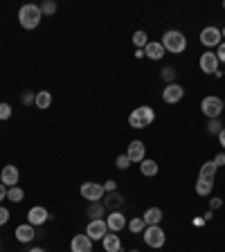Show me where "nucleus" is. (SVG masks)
I'll return each instance as SVG.
<instances>
[{"label":"nucleus","instance_id":"1","mask_svg":"<svg viewBox=\"0 0 225 252\" xmlns=\"http://www.w3.org/2000/svg\"><path fill=\"white\" fill-rule=\"evenodd\" d=\"M214 178H216V167L214 162H203V167H200L198 171V178H196V194L198 196H210L212 191H214Z\"/></svg>","mask_w":225,"mask_h":252},{"label":"nucleus","instance_id":"2","mask_svg":"<svg viewBox=\"0 0 225 252\" xmlns=\"http://www.w3.org/2000/svg\"><path fill=\"white\" fill-rule=\"evenodd\" d=\"M156 122V110L151 106H137V108L131 110V115H129V126L135 128V131H142V128H147Z\"/></svg>","mask_w":225,"mask_h":252},{"label":"nucleus","instance_id":"3","mask_svg":"<svg viewBox=\"0 0 225 252\" xmlns=\"http://www.w3.org/2000/svg\"><path fill=\"white\" fill-rule=\"evenodd\" d=\"M41 7L38 5H32V2H27V5H23L21 9H18V23H21L23 30H36L38 25H41Z\"/></svg>","mask_w":225,"mask_h":252},{"label":"nucleus","instance_id":"4","mask_svg":"<svg viewBox=\"0 0 225 252\" xmlns=\"http://www.w3.org/2000/svg\"><path fill=\"white\" fill-rule=\"evenodd\" d=\"M160 43H162V47L171 54H183L185 50H187V36L178 30H167L162 34V41Z\"/></svg>","mask_w":225,"mask_h":252},{"label":"nucleus","instance_id":"5","mask_svg":"<svg viewBox=\"0 0 225 252\" xmlns=\"http://www.w3.org/2000/svg\"><path fill=\"white\" fill-rule=\"evenodd\" d=\"M142 239H144V243H147L149 248L160 250V248L167 243V232H164L160 225H147V230L142 232Z\"/></svg>","mask_w":225,"mask_h":252},{"label":"nucleus","instance_id":"6","mask_svg":"<svg viewBox=\"0 0 225 252\" xmlns=\"http://www.w3.org/2000/svg\"><path fill=\"white\" fill-rule=\"evenodd\" d=\"M200 110H203V115L207 117V120H216V117H221V113H223V99L216 97V94H207V97H203V101H200Z\"/></svg>","mask_w":225,"mask_h":252},{"label":"nucleus","instance_id":"7","mask_svg":"<svg viewBox=\"0 0 225 252\" xmlns=\"http://www.w3.org/2000/svg\"><path fill=\"white\" fill-rule=\"evenodd\" d=\"M79 194H81V198H86L88 203H97V200L104 198V185L99 183H93V180H88V183L81 185V189H79Z\"/></svg>","mask_w":225,"mask_h":252},{"label":"nucleus","instance_id":"8","mask_svg":"<svg viewBox=\"0 0 225 252\" xmlns=\"http://www.w3.org/2000/svg\"><path fill=\"white\" fill-rule=\"evenodd\" d=\"M86 234H88L93 241H101V239L108 234V225H106V219L88 220V225H86Z\"/></svg>","mask_w":225,"mask_h":252},{"label":"nucleus","instance_id":"9","mask_svg":"<svg viewBox=\"0 0 225 252\" xmlns=\"http://www.w3.org/2000/svg\"><path fill=\"white\" fill-rule=\"evenodd\" d=\"M221 38H223V36H221V30H219V27L207 25V27H203L198 41L203 43L205 47H219L221 45Z\"/></svg>","mask_w":225,"mask_h":252},{"label":"nucleus","instance_id":"10","mask_svg":"<svg viewBox=\"0 0 225 252\" xmlns=\"http://www.w3.org/2000/svg\"><path fill=\"white\" fill-rule=\"evenodd\" d=\"M198 65H200V72L203 74H216L219 72V57H216V52H203L200 54V61H198Z\"/></svg>","mask_w":225,"mask_h":252},{"label":"nucleus","instance_id":"11","mask_svg":"<svg viewBox=\"0 0 225 252\" xmlns=\"http://www.w3.org/2000/svg\"><path fill=\"white\" fill-rule=\"evenodd\" d=\"M47 220H50V212H47L45 207H41V205L30 207V212H27V223H30V225L41 227V225H45Z\"/></svg>","mask_w":225,"mask_h":252},{"label":"nucleus","instance_id":"12","mask_svg":"<svg viewBox=\"0 0 225 252\" xmlns=\"http://www.w3.org/2000/svg\"><path fill=\"white\" fill-rule=\"evenodd\" d=\"M185 97V88L180 84H167L164 86V90H162V101L164 104H178L180 99Z\"/></svg>","mask_w":225,"mask_h":252},{"label":"nucleus","instance_id":"13","mask_svg":"<svg viewBox=\"0 0 225 252\" xmlns=\"http://www.w3.org/2000/svg\"><path fill=\"white\" fill-rule=\"evenodd\" d=\"M18 178H21V173H18V167H16V164H7V167H2V171H0V183L5 185L7 189L16 187V185H18Z\"/></svg>","mask_w":225,"mask_h":252},{"label":"nucleus","instance_id":"14","mask_svg":"<svg viewBox=\"0 0 225 252\" xmlns=\"http://www.w3.org/2000/svg\"><path fill=\"white\" fill-rule=\"evenodd\" d=\"M126 223H129V220H126V216L122 214L120 210L117 212H108V216H106V225H108V232H122L126 227Z\"/></svg>","mask_w":225,"mask_h":252},{"label":"nucleus","instance_id":"15","mask_svg":"<svg viewBox=\"0 0 225 252\" xmlns=\"http://www.w3.org/2000/svg\"><path fill=\"white\" fill-rule=\"evenodd\" d=\"M126 156L131 158V162H142L147 158V147L142 140H131L129 149H126Z\"/></svg>","mask_w":225,"mask_h":252},{"label":"nucleus","instance_id":"16","mask_svg":"<svg viewBox=\"0 0 225 252\" xmlns=\"http://www.w3.org/2000/svg\"><path fill=\"white\" fill-rule=\"evenodd\" d=\"M70 252H93V239L88 234H77L70 241Z\"/></svg>","mask_w":225,"mask_h":252},{"label":"nucleus","instance_id":"17","mask_svg":"<svg viewBox=\"0 0 225 252\" xmlns=\"http://www.w3.org/2000/svg\"><path fill=\"white\" fill-rule=\"evenodd\" d=\"M14 236L18 243H32L34 236H36V230H34V225H30V223H23V225H18L14 230Z\"/></svg>","mask_w":225,"mask_h":252},{"label":"nucleus","instance_id":"18","mask_svg":"<svg viewBox=\"0 0 225 252\" xmlns=\"http://www.w3.org/2000/svg\"><path fill=\"white\" fill-rule=\"evenodd\" d=\"M164 54H167V50L162 47V43L160 41H149L147 47H144V57H149L151 61H160Z\"/></svg>","mask_w":225,"mask_h":252},{"label":"nucleus","instance_id":"19","mask_svg":"<svg viewBox=\"0 0 225 252\" xmlns=\"http://www.w3.org/2000/svg\"><path fill=\"white\" fill-rule=\"evenodd\" d=\"M101 203H104V207L108 212H117L122 207V203H124V198L120 196V191H108V194H104Z\"/></svg>","mask_w":225,"mask_h":252},{"label":"nucleus","instance_id":"20","mask_svg":"<svg viewBox=\"0 0 225 252\" xmlns=\"http://www.w3.org/2000/svg\"><path fill=\"white\" fill-rule=\"evenodd\" d=\"M101 246H104L106 252H122V239L115 232H108V234L101 239Z\"/></svg>","mask_w":225,"mask_h":252},{"label":"nucleus","instance_id":"21","mask_svg":"<svg viewBox=\"0 0 225 252\" xmlns=\"http://www.w3.org/2000/svg\"><path fill=\"white\" fill-rule=\"evenodd\" d=\"M142 219H144L147 225H160L164 216H162V210H160V207H149V210L142 214Z\"/></svg>","mask_w":225,"mask_h":252},{"label":"nucleus","instance_id":"22","mask_svg":"<svg viewBox=\"0 0 225 252\" xmlns=\"http://www.w3.org/2000/svg\"><path fill=\"white\" fill-rule=\"evenodd\" d=\"M34 106L41 110H47L52 106V93L50 90H38L36 93V99H34Z\"/></svg>","mask_w":225,"mask_h":252},{"label":"nucleus","instance_id":"23","mask_svg":"<svg viewBox=\"0 0 225 252\" xmlns=\"http://www.w3.org/2000/svg\"><path fill=\"white\" fill-rule=\"evenodd\" d=\"M140 171H142V176L151 178V176H156V173L160 171V167H158L156 160H151V158H144V160L140 162Z\"/></svg>","mask_w":225,"mask_h":252},{"label":"nucleus","instance_id":"24","mask_svg":"<svg viewBox=\"0 0 225 252\" xmlns=\"http://www.w3.org/2000/svg\"><path fill=\"white\" fill-rule=\"evenodd\" d=\"M86 214L90 216V220H95V219H101V216L106 214V207H104V203L101 200H97V203H88V212Z\"/></svg>","mask_w":225,"mask_h":252},{"label":"nucleus","instance_id":"25","mask_svg":"<svg viewBox=\"0 0 225 252\" xmlns=\"http://www.w3.org/2000/svg\"><path fill=\"white\" fill-rule=\"evenodd\" d=\"M126 230L133 232V234H142V232L147 230V223H144L142 216H135V219H131L129 223H126Z\"/></svg>","mask_w":225,"mask_h":252},{"label":"nucleus","instance_id":"26","mask_svg":"<svg viewBox=\"0 0 225 252\" xmlns=\"http://www.w3.org/2000/svg\"><path fill=\"white\" fill-rule=\"evenodd\" d=\"M7 200H11V203H21V200H25V191H23V187H9L7 189Z\"/></svg>","mask_w":225,"mask_h":252},{"label":"nucleus","instance_id":"27","mask_svg":"<svg viewBox=\"0 0 225 252\" xmlns=\"http://www.w3.org/2000/svg\"><path fill=\"white\" fill-rule=\"evenodd\" d=\"M149 43V36L144 30H137L135 34H133V45H135V50H144Z\"/></svg>","mask_w":225,"mask_h":252},{"label":"nucleus","instance_id":"28","mask_svg":"<svg viewBox=\"0 0 225 252\" xmlns=\"http://www.w3.org/2000/svg\"><path fill=\"white\" fill-rule=\"evenodd\" d=\"M160 77H162L164 84H173V79H176V68H173V65H164V68L160 70Z\"/></svg>","mask_w":225,"mask_h":252},{"label":"nucleus","instance_id":"29","mask_svg":"<svg viewBox=\"0 0 225 252\" xmlns=\"http://www.w3.org/2000/svg\"><path fill=\"white\" fill-rule=\"evenodd\" d=\"M221 131H223V122H221V117L207 122V133H212V135H219Z\"/></svg>","mask_w":225,"mask_h":252},{"label":"nucleus","instance_id":"30","mask_svg":"<svg viewBox=\"0 0 225 252\" xmlns=\"http://www.w3.org/2000/svg\"><path fill=\"white\" fill-rule=\"evenodd\" d=\"M41 14L43 16H52V14H57V2H52V0H45V2H41Z\"/></svg>","mask_w":225,"mask_h":252},{"label":"nucleus","instance_id":"31","mask_svg":"<svg viewBox=\"0 0 225 252\" xmlns=\"http://www.w3.org/2000/svg\"><path fill=\"white\" fill-rule=\"evenodd\" d=\"M115 164H117V169H122V171H126V169L131 167V158L126 156V153H122V156H117V160H115Z\"/></svg>","mask_w":225,"mask_h":252},{"label":"nucleus","instance_id":"32","mask_svg":"<svg viewBox=\"0 0 225 252\" xmlns=\"http://www.w3.org/2000/svg\"><path fill=\"white\" fill-rule=\"evenodd\" d=\"M34 99H36V93H32V90H25V93L21 94L23 106H34Z\"/></svg>","mask_w":225,"mask_h":252},{"label":"nucleus","instance_id":"33","mask_svg":"<svg viewBox=\"0 0 225 252\" xmlns=\"http://www.w3.org/2000/svg\"><path fill=\"white\" fill-rule=\"evenodd\" d=\"M11 113H14V108H11V104H0V122H5L11 117Z\"/></svg>","mask_w":225,"mask_h":252},{"label":"nucleus","instance_id":"34","mask_svg":"<svg viewBox=\"0 0 225 252\" xmlns=\"http://www.w3.org/2000/svg\"><path fill=\"white\" fill-rule=\"evenodd\" d=\"M9 219H11L9 210H7V207H2V205H0V225H7V223H9Z\"/></svg>","mask_w":225,"mask_h":252},{"label":"nucleus","instance_id":"35","mask_svg":"<svg viewBox=\"0 0 225 252\" xmlns=\"http://www.w3.org/2000/svg\"><path fill=\"white\" fill-rule=\"evenodd\" d=\"M216 57H219V63H225V41H221L219 50H216Z\"/></svg>","mask_w":225,"mask_h":252},{"label":"nucleus","instance_id":"36","mask_svg":"<svg viewBox=\"0 0 225 252\" xmlns=\"http://www.w3.org/2000/svg\"><path fill=\"white\" fill-rule=\"evenodd\" d=\"M212 162H214L216 169H219V167H225V153H219V156H214V160H212Z\"/></svg>","mask_w":225,"mask_h":252},{"label":"nucleus","instance_id":"37","mask_svg":"<svg viewBox=\"0 0 225 252\" xmlns=\"http://www.w3.org/2000/svg\"><path fill=\"white\" fill-rule=\"evenodd\" d=\"M104 191L108 194V191H117V183L115 180H106L104 183Z\"/></svg>","mask_w":225,"mask_h":252},{"label":"nucleus","instance_id":"38","mask_svg":"<svg viewBox=\"0 0 225 252\" xmlns=\"http://www.w3.org/2000/svg\"><path fill=\"white\" fill-rule=\"evenodd\" d=\"M221 205H223V198H212L210 200V207H212V210H219Z\"/></svg>","mask_w":225,"mask_h":252},{"label":"nucleus","instance_id":"39","mask_svg":"<svg viewBox=\"0 0 225 252\" xmlns=\"http://www.w3.org/2000/svg\"><path fill=\"white\" fill-rule=\"evenodd\" d=\"M7 198V187L2 183H0V205H2V200Z\"/></svg>","mask_w":225,"mask_h":252},{"label":"nucleus","instance_id":"40","mask_svg":"<svg viewBox=\"0 0 225 252\" xmlns=\"http://www.w3.org/2000/svg\"><path fill=\"white\" fill-rule=\"evenodd\" d=\"M216 137H219V142H221V147H223V149H225V126H223V131H221V133H219V135H216Z\"/></svg>","mask_w":225,"mask_h":252},{"label":"nucleus","instance_id":"41","mask_svg":"<svg viewBox=\"0 0 225 252\" xmlns=\"http://www.w3.org/2000/svg\"><path fill=\"white\" fill-rule=\"evenodd\" d=\"M135 59H144V50H135Z\"/></svg>","mask_w":225,"mask_h":252},{"label":"nucleus","instance_id":"42","mask_svg":"<svg viewBox=\"0 0 225 252\" xmlns=\"http://www.w3.org/2000/svg\"><path fill=\"white\" fill-rule=\"evenodd\" d=\"M30 252H45V250H43V248H32Z\"/></svg>","mask_w":225,"mask_h":252},{"label":"nucleus","instance_id":"43","mask_svg":"<svg viewBox=\"0 0 225 252\" xmlns=\"http://www.w3.org/2000/svg\"><path fill=\"white\" fill-rule=\"evenodd\" d=\"M221 36H223V38H225V27H223V30H221Z\"/></svg>","mask_w":225,"mask_h":252},{"label":"nucleus","instance_id":"44","mask_svg":"<svg viewBox=\"0 0 225 252\" xmlns=\"http://www.w3.org/2000/svg\"><path fill=\"white\" fill-rule=\"evenodd\" d=\"M129 252H140V250H129Z\"/></svg>","mask_w":225,"mask_h":252},{"label":"nucleus","instance_id":"45","mask_svg":"<svg viewBox=\"0 0 225 252\" xmlns=\"http://www.w3.org/2000/svg\"><path fill=\"white\" fill-rule=\"evenodd\" d=\"M223 110H225V99H223Z\"/></svg>","mask_w":225,"mask_h":252},{"label":"nucleus","instance_id":"46","mask_svg":"<svg viewBox=\"0 0 225 252\" xmlns=\"http://www.w3.org/2000/svg\"><path fill=\"white\" fill-rule=\"evenodd\" d=\"M223 9H225V2H223Z\"/></svg>","mask_w":225,"mask_h":252},{"label":"nucleus","instance_id":"47","mask_svg":"<svg viewBox=\"0 0 225 252\" xmlns=\"http://www.w3.org/2000/svg\"><path fill=\"white\" fill-rule=\"evenodd\" d=\"M223 77H225V72H223Z\"/></svg>","mask_w":225,"mask_h":252}]
</instances>
